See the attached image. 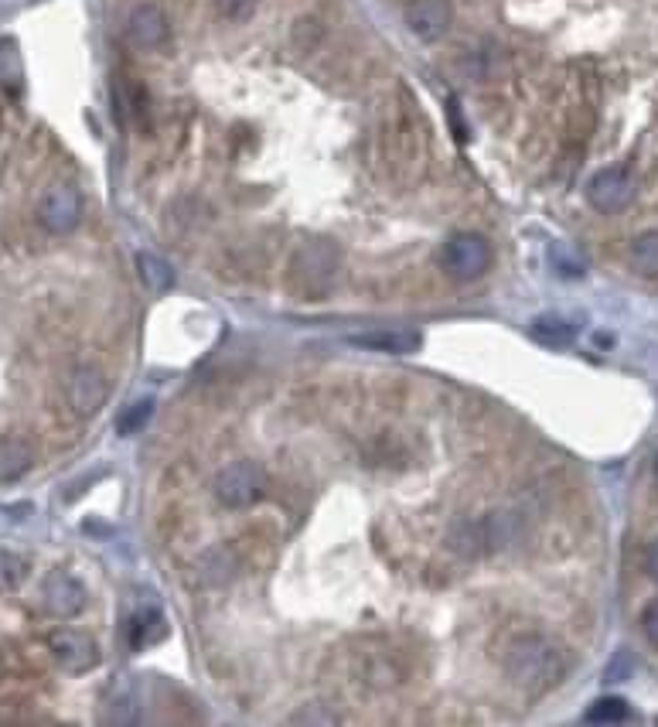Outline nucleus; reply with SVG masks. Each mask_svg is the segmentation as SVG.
<instances>
[{
  "instance_id": "obj_23",
  "label": "nucleus",
  "mask_w": 658,
  "mask_h": 727,
  "mask_svg": "<svg viewBox=\"0 0 658 727\" xmlns=\"http://www.w3.org/2000/svg\"><path fill=\"white\" fill-rule=\"evenodd\" d=\"M635 666H638L635 652H618V656H614L611 663L604 666V680H607V683H621V680H628V676L635 673Z\"/></svg>"
},
{
  "instance_id": "obj_18",
  "label": "nucleus",
  "mask_w": 658,
  "mask_h": 727,
  "mask_svg": "<svg viewBox=\"0 0 658 727\" xmlns=\"http://www.w3.org/2000/svg\"><path fill=\"white\" fill-rule=\"evenodd\" d=\"M137 274L151 294H168V287L174 284V270L154 253H137Z\"/></svg>"
},
{
  "instance_id": "obj_11",
  "label": "nucleus",
  "mask_w": 658,
  "mask_h": 727,
  "mask_svg": "<svg viewBox=\"0 0 658 727\" xmlns=\"http://www.w3.org/2000/svg\"><path fill=\"white\" fill-rule=\"evenodd\" d=\"M127 41L140 52H154L168 41V14L157 4H140L127 18Z\"/></svg>"
},
{
  "instance_id": "obj_9",
  "label": "nucleus",
  "mask_w": 658,
  "mask_h": 727,
  "mask_svg": "<svg viewBox=\"0 0 658 727\" xmlns=\"http://www.w3.org/2000/svg\"><path fill=\"white\" fill-rule=\"evenodd\" d=\"M38 219L48 233H72L82 219V195L72 185H52L38 202Z\"/></svg>"
},
{
  "instance_id": "obj_21",
  "label": "nucleus",
  "mask_w": 658,
  "mask_h": 727,
  "mask_svg": "<svg viewBox=\"0 0 658 727\" xmlns=\"http://www.w3.org/2000/svg\"><path fill=\"white\" fill-rule=\"evenodd\" d=\"M151 417H154V400H151V396H144V400H133L130 407L120 413V420H116V431H120L123 437H130V434L144 431V427L151 424Z\"/></svg>"
},
{
  "instance_id": "obj_5",
  "label": "nucleus",
  "mask_w": 658,
  "mask_h": 727,
  "mask_svg": "<svg viewBox=\"0 0 658 727\" xmlns=\"http://www.w3.org/2000/svg\"><path fill=\"white\" fill-rule=\"evenodd\" d=\"M266 489V475L263 468L256 465V461H229L226 468H222L219 475H215L212 482V492L215 499L222 502L226 509H249L260 502V495Z\"/></svg>"
},
{
  "instance_id": "obj_14",
  "label": "nucleus",
  "mask_w": 658,
  "mask_h": 727,
  "mask_svg": "<svg viewBox=\"0 0 658 727\" xmlns=\"http://www.w3.org/2000/svg\"><path fill=\"white\" fill-rule=\"evenodd\" d=\"M348 342L355 349H369V352H393V355H406L416 352L423 345V335L413 332V328H372V332H358Z\"/></svg>"
},
{
  "instance_id": "obj_1",
  "label": "nucleus",
  "mask_w": 658,
  "mask_h": 727,
  "mask_svg": "<svg viewBox=\"0 0 658 727\" xmlns=\"http://www.w3.org/2000/svg\"><path fill=\"white\" fill-rule=\"evenodd\" d=\"M379 158L389 178H396L399 185H410L427 168V123L420 117L416 96L406 86H396L393 99L382 110Z\"/></svg>"
},
{
  "instance_id": "obj_17",
  "label": "nucleus",
  "mask_w": 658,
  "mask_h": 727,
  "mask_svg": "<svg viewBox=\"0 0 658 727\" xmlns=\"http://www.w3.org/2000/svg\"><path fill=\"white\" fill-rule=\"evenodd\" d=\"M529 335L536 338L539 345H546V349H566V345L577 338V328L563 318H536L529 325Z\"/></svg>"
},
{
  "instance_id": "obj_19",
  "label": "nucleus",
  "mask_w": 658,
  "mask_h": 727,
  "mask_svg": "<svg viewBox=\"0 0 658 727\" xmlns=\"http://www.w3.org/2000/svg\"><path fill=\"white\" fill-rule=\"evenodd\" d=\"M628 260L638 274H648V277L658 274V229H652V233H641L635 243H631Z\"/></svg>"
},
{
  "instance_id": "obj_10",
  "label": "nucleus",
  "mask_w": 658,
  "mask_h": 727,
  "mask_svg": "<svg viewBox=\"0 0 658 727\" xmlns=\"http://www.w3.org/2000/svg\"><path fill=\"white\" fill-rule=\"evenodd\" d=\"M48 649H52L58 669L65 673H86L99 663V649L86 632L79 629H58L48 635Z\"/></svg>"
},
{
  "instance_id": "obj_13",
  "label": "nucleus",
  "mask_w": 658,
  "mask_h": 727,
  "mask_svg": "<svg viewBox=\"0 0 658 727\" xmlns=\"http://www.w3.org/2000/svg\"><path fill=\"white\" fill-rule=\"evenodd\" d=\"M41 598H45V608L55 618H72L86 605V588L69 574H52L45 581V588H41Z\"/></svg>"
},
{
  "instance_id": "obj_2",
  "label": "nucleus",
  "mask_w": 658,
  "mask_h": 727,
  "mask_svg": "<svg viewBox=\"0 0 658 727\" xmlns=\"http://www.w3.org/2000/svg\"><path fill=\"white\" fill-rule=\"evenodd\" d=\"M505 676L526 697H543L566 676V652L546 635H522L505 652Z\"/></svg>"
},
{
  "instance_id": "obj_4",
  "label": "nucleus",
  "mask_w": 658,
  "mask_h": 727,
  "mask_svg": "<svg viewBox=\"0 0 658 727\" xmlns=\"http://www.w3.org/2000/svg\"><path fill=\"white\" fill-rule=\"evenodd\" d=\"M491 267V246L485 236L478 233H457L440 246V270L457 284H471V280L485 277Z\"/></svg>"
},
{
  "instance_id": "obj_3",
  "label": "nucleus",
  "mask_w": 658,
  "mask_h": 727,
  "mask_svg": "<svg viewBox=\"0 0 658 727\" xmlns=\"http://www.w3.org/2000/svg\"><path fill=\"white\" fill-rule=\"evenodd\" d=\"M338 274V250L335 243H307L301 253L294 256V267H290V287L301 297H321L328 291V284Z\"/></svg>"
},
{
  "instance_id": "obj_8",
  "label": "nucleus",
  "mask_w": 658,
  "mask_h": 727,
  "mask_svg": "<svg viewBox=\"0 0 658 727\" xmlns=\"http://www.w3.org/2000/svg\"><path fill=\"white\" fill-rule=\"evenodd\" d=\"M65 396H69L72 410L79 413V417H93L106 407V400H110V379H106L103 369L96 366H79L72 369L69 383H65Z\"/></svg>"
},
{
  "instance_id": "obj_22",
  "label": "nucleus",
  "mask_w": 658,
  "mask_h": 727,
  "mask_svg": "<svg viewBox=\"0 0 658 727\" xmlns=\"http://www.w3.org/2000/svg\"><path fill=\"white\" fill-rule=\"evenodd\" d=\"M256 4H260V0H215V11H219V18H222V21L239 24V21H249V18H253Z\"/></svg>"
},
{
  "instance_id": "obj_26",
  "label": "nucleus",
  "mask_w": 658,
  "mask_h": 727,
  "mask_svg": "<svg viewBox=\"0 0 658 727\" xmlns=\"http://www.w3.org/2000/svg\"><path fill=\"white\" fill-rule=\"evenodd\" d=\"M655 478H658V458H655Z\"/></svg>"
},
{
  "instance_id": "obj_25",
  "label": "nucleus",
  "mask_w": 658,
  "mask_h": 727,
  "mask_svg": "<svg viewBox=\"0 0 658 727\" xmlns=\"http://www.w3.org/2000/svg\"><path fill=\"white\" fill-rule=\"evenodd\" d=\"M645 570H648V577H652V581H658V540L645 553Z\"/></svg>"
},
{
  "instance_id": "obj_7",
  "label": "nucleus",
  "mask_w": 658,
  "mask_h": 727,
  "mask_svg": "<svg viewBox=\"0 0 658 727\" xmlns=\"http://www.w3.org/2000/svg\"><path fill=\"white\" fill-rule=\"evenodd\" d=\"M587 202L594 205L597 212H604V216L624 212L631 202H635V178H631V171L621 168V164L597 171L587 185Z\"/></svg>"
},
{
  "instance_id": "obj_24",
  "label": "nucleus",
  "mask_w": 658,
  "mask_h": 727,
  "mask_svg": "<svg viewBox=\"0 0 658 727\" xmlns=\"http://www.w3.org/2000/svg\"><path fill=\"white\" fill-rule=\"evenodd\" d=\"M641 629H645V639L652 642V646H658V598L641 611Z\"/></svg>"
},
{
  "instance_id": "obj_16",
  "label": "nucleus",
  "mask_w": 658,
  "mask_h": 727,
  "mask_svg": "<svg viewBox=\"0 0 658 727\" xmlns=\"http://www.w3.org/2000/svg\"><path fill=\"white\" fill-rule=\"evenodd\" d=\"M35 451L21 437H0V482H14L31 468Z\"/></svg>"
},
{
  "instance_id": "obj_20",
  "label": "nucleus",
  "mask_w": 658,
  "mask_h": 727,
  "mask_svg": "<svg viewBox=\"0 0 658 727\" xmlns=\"http://www.w3.org/2000/svg\"><path fill=\"white\" fill-rule=\"evenodd\" d=\"M628 714H631L628 700H621V697H601V700H594V704L587 707L583 721H587V724H621V721H628Z\"/></svg>"
},
{
  "instance_id": "obj_12",
  "label": "nucleus",
  "mask_w": 658,
  "mask_h": 727,
  "mask_svg": "<svg viewBox=\"0 0 658 727\" xmlns=\"http://www.w3.org/2000/svg\"><path fill=\"white\" fill-rule=\"evenodd\" d=\"M406 28L423 41H437L451 28V4L447 0H413L406 7Z\"/></svg>"
},
{
  "instance_id": "obj_15",
  "label": "nucleus",
  "mask_w": 658,
  "mask_h": 727,
  "mask_svg": "<svg viewBox=\"0 0 658 727\" xmlns=\"http://www.w3.org/2000/svg\"><path fill=\"white\" fill-rule=\"evenodd\" d=\"M161 639H168V622H164L161 608H140L130 622V646L133 649H147L157 646Z\"/></svg>"
},
{
  "instance_id": "obj_6",
  "label": "nucleus",
  "mask_w": 658,
  "mask_h": 727,
  "mask_svg": "<svg viewBox=\"0 0 658 727\" xmlns=\"http://www.w3.org/2000/svg\"><path fill=\"white\" fill-rule=\"evenodd\" d=\"M508 536L505 530V516H485V519H454L451 530H447V547L461 557H481L488 550H498L502 540Z\"/></svg>"
}]
</instances>
